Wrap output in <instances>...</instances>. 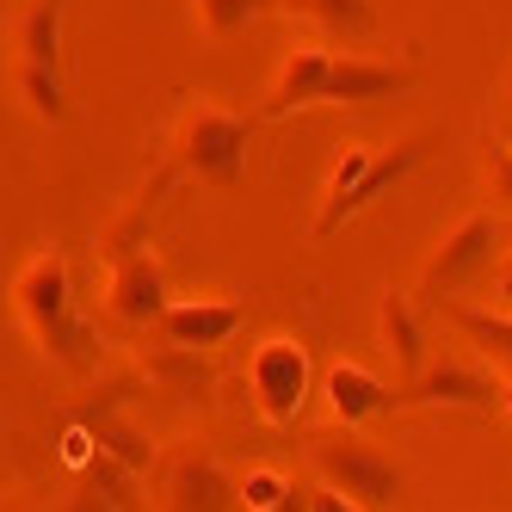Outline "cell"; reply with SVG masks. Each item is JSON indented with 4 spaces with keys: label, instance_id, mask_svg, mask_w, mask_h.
Here are the masks:
<instances>
[{
    "label": "cell",
    "instance_id": "ffe728a7",
    "mask_svg": "<svg viewBox=\"0 0 512 512\" xmlns=\"http://www.w3.org/2000/svg\"><path fill=\"white\" fill-rule=\"evenodd\" d=\"M192 7H198V25L210 31V38H235V31L253 19L241 0H192Z\"/></svg>",
    "mask_w": 512,
    "mask_h": 512
},
{
    "label": "cell",
    "instance_id": "52a82bcc",
    "mask_svg": "<svg viewBox=\"0 0 512 512\" xmlns=\"http://www.w3.org/2000/svg\"><path fill=\"white\" fill-rule=\"evenodd\" d=\"M309 389H315V364H309L303 340L272 334V340L253 346V358H247V395H253V408H260V420L290 426V420L303 414Z\"/></svg>",
    "mask_w": 512,
    "mask_h": 512
},
{
    "label": "cell",
    "instance_id": "ba28073f",
    "mask_svg": "<svg viewBox=\"0 0 512 512\" xmlns=\"http://www.w3.org/2000/svg\"><path fill=\"white\" fill-rule=\"evenodd\" d=\"M155 488H161V512H235V482L198 445L167 451L155 469Z\"/></svg>",
    "mask_w": 512,
    "mask_h": 512
},
{
    "label": "cell",
    "instance_id": "7a4b0ae2",
    "mask_svg": "<svg viewBox=\"0 0 512 512\" xmlns=\"http://www.w3.org/2000/svg\"><path fill=\"white\" fill-rule=\"evenodd\" d=\"M253 130H260V118H241L204 93H186L179 118H173V136H167V155H161L155 179L142 186L136 210L155 216V204L173 186H235L247 167V149H253Z\"/></svg>",
    "mask_w": 512,
    "mask_h": 512
},
{
    "label": "cell",
    "instance_id": "7c38bea8",
    "mask_svg": "<svg viewBox=\"0 0 512 512\" xmlns=\"http://www.w3.org/2000/svg\"><path fill=\"white\" fill-rule=\"evenodd\" d=\"M321 395H327V408H334V420H340V426H358V420L395 414V383L371 377L364 364H334V371L321 377Z\"/></svg>",
    "mask_w": 512,
    "mask_h": 512
},
{
    "label": "cell",
    "instance_id": "e0dca14e",
    "mask_svg": "<svg viewBox=\"0 0 512 512\" xmlns=\"http://www.w3.org/2000/svg\"><path fill=\"white\" fill-rule=\"evenodd\" d=\"M278 7L315 19L321 31H334V38H371V25H377L371 0H278Z\"/></svg>",
    "mask_w": 512,
    "mask_h": 512
},
{
    "label": "cell",
    "instance_id": "603a6c76",
    "mask_svg": "<svg viewBox=\"0 0 512 512\" xmlns=\"http://www.w3.org/2000/svg\"><path fill=\"white\" fill-rule=\"evenodd\" d=\"M62 512H118V506H112V500H105L99 488H81V494H75V500H68Z\"/></svg>",
    "mask_w": 512,
    "mask_h": 512
},
{
    "label": "cell",
    "instance_id": "7402d4cb",
    "mask_svg": "<svg viewBox=\"0 0 512 512\" xmlns=\"http://www.w3.org/2000/svg\"><path fill=\"white\" fill-rule=\"evenodd\" d=\"M303 506H309V512H364V506H352V500H346V494H334V488H315Z\"/></svg>",
    "mask_w": 512,
    "mask_h": 512
},
{
    "label": "cell",
    "instance_id": "5bb4252c",
    "mask_svg": "<svg viewBox=\"0 0 512 512\" xmlns=\"http://www.w3.org/2000/svg\"><path fill=\"white\" fill-rule=\"evenodd\" d=\"M383 340H389V358H395L401 383L426 371V346H420V321H414L408 290H383Z\"/></svg>",
    "mask_w": 512,
    "mask_h": 512
},
{
    "label": "cell",
    "instance_id": "cb8c5ba5",
    "mask_svg": "<svg viewBox=\"0 0 512 512\" xmlns=\"http://www.w3.org/2000/svg\"><path fill=\"white\" fill-rule=\"evenodd\" d=\"M494 278H500V297L512 303V253H500V266H494Z\"/></svg>",
    "mask_w": 512,
    "mask_h": 512
},
{
    "label": "cell",
    "instance_id": "d6986e66",
    "mask_svg": "<svg viewBox=\"0 0 512 512\" xmlns=\"http://www.w3.org/2000/svg\"><path fill=\"white\" fill-rule=\"evenodd\" d=\"M290 494L297 488H290L278 469H247V482H235V506H247V512H278Z\"/></svg>",
    "mask_w": 512,
    "mask_h": 512
},
{
    "label": "cell",
    "instance_id": "3957f363",
    "mask_svg": "<svg viewBox=\"0 0 512 512\" xmlns=\"http://www.w3.org/2000/svg\"><path fill=\"white\" fill-rule=\"evenodd\" d=\"M7 303H13V315L25 327V340L38 346L50 364H62V371H75V377L93 371L99 334H93V321L75 303L62 247H38V253H31V260L13 272V284H7Z\"/></svg>",
    "mask_w": 512,
    "mask_h": 512
},
{
    "label": "cell",
    "instance_id": "2e32d148",
    "mask_svg": "<svg viewBox=\"0 0 512 512\" xmlns=\"http://www.w3.org/2000/svg\"><path fill=\"white\" fill-rule=\"evenodd\" d=\"M81 426H87V432L99 438V451H105V457L130 463L136 475H142V469H155V445H149V438H142V432H130V426H124V420H118L112 408H105V401H99V408H87V414H81Z\"/></svg>",
    "mask_w": 512,
    "mask_h": 512
},
{
    "label": "cell",
    "instance_id": "44dd1931",
    "mask_svg": "<svg viewBox=\"0 0 512 512\" xmlns=\"http://www.w3.org/2000/svg\"><path fill=\"white\" fill-rule=\"evenodd\" d=\"M488 192L500 210H512V149H494L488 155Z\"/></svg>",
    "mask_w": 512,
    "mask_h": 512
},
{
    "label": "cell",
    "instance_id": "6da1fadb",
    "mask_svg": "<svg viewBox=\"0 0 512 512\" xmlns=\"http://www.w3.org/2000/svg\"><path fill=\"white\" fill-rule=\"evenodd\" d=\"M414 81H420V68H395V62H371V56H340L327 44H290L253 118L278 124L290 112H309V105H371V99L408 93Z\"/></svg>",
    "mask_w": 512,
    "mask_h": 512
},
{
    "label": "cell",
    "instance_id": "4fadbf2b",
    "mask_svg": "<svg viewBox=\"0 0 512 512\" xmlns=\"http://www.w3.org/2000/svg\"><path fill=\"white\" fill-rule=\"evenodd\" d=\"M62 19H68V0H25V13L13 25V68L62 75Z\"/></svg>",
    "mask_w": 512,
    "mask_h": 512
},
{
    "label": "cell",
    "instance_id": "277c9868",
    "mask_svg": "<svg viewBox=\"0 0 512 512\" xmlns=\"http://www.w3.org/2000/svg\"><path fill=\"white\" fill-rule=\"evenodd\" d=\"M99 260H105V315L124 321V327H155V315L173 297H167V272L149 247V210L130 204L99 235Z\"/></svg>",
    "mask_w": 512,
    "mask_h": 512
},
{
    "label": "cell",
    "instance_id": "ac0fdd59",
    "mask_svg": "<svg viewBox=\"0 0 512 512\" xmlns=\"http://www.w3.org/2000/svg\"><path fill=\"white\" fill-rule=\"evenodd\" d=\"M87 488H99L118 512H136V469H130V463H118V457L93 451V457H87Z\"/></svg>",
    "mask_w": 512,
    "mask_h": 512
},
{
    "label": "cell",
    "instance_id": "d4e9b609",
    "mask_svg": "<svg viewBox=\"0 0 512 512\" xmlns=\"http://www.w3.org/2000/svg\"><path fill=\"white\" fill-rule=\"evenodd\" d=\"M278 512H309V506H297V494H290V500H284V506H278Z\"/></svg>",
    "mask_w": 512,
    "mask_h": 512
},
{
    "label": "cell",
    "instance_id": "9c48e42d",
    "mask_svg": "<svg viewBox=\"0 0 512 512\" xmlns=\"http://www.w3.org/2000/svg\"><path fill=\"white\" fill-rule=\"evenodd\" d=\"M241 321H247V309H241L235 297H179V303H167V309L155 315L149 334H155L161 346L216 352V346H229V340L241 334Z\"/></svg>",
    "mask_w": 512,
    "mask_h": 512
},
{
    "label": "cell",
    "instance_id": "8992f818",
    "mask_svg": "<svg viewBox=\"0 0 512 512\" xmlns=\"http://www.w3.org/2000/svg\"><path fill=\"white\" fill-rule=\"evenodd\" d=\"M500 247H506V223H500L494 210H469L457 229H445V235L432 241V253L420 260V278H414V297L451 303L463 284H475L482 272H494Z\"/></svg>",
    "mask_w": 512,
    "mask_h": 512
},
{
    "label": "cell",
    "instance_id": "9a60e30c",
    "mask_svg": "<svg viewBox=\"0 0 512 512\" xmlns=\"http://www.w3.org/2000/svg\"><path fill=\"white\" fill-rule=\"evenodd\" d=\"M438 309H445L457 327H463V334H469V346H482L488 358H494V371L500 377H512V315H488V309H463L457 297L451 303H438Z\"/></svg>",
    "mask_w": 512,
    "mask_h": 512
},
{
    "label": "cell",
    "instance_id": "5b68a950",
    "mask_svg": "<svg viewBox=\"0 0 512 512\" xmlns=\"http://www.w3.org/2000/svg\"><path fill=\"white\" fill-rule=\"evenodd\" d=\"M309 463L321 475V488L346 494L352 506L364 512H383L401 500V469L383 445H371V438H358L352 426H327L309 438Z\"/></svg>",
    "mask_w": 512,
    "mask_h": 512
},
{
    "label": "cell",
    "instance_id": "30bf717a",
    "mask_svg": "<svg viewBox=\"0 0 512 512\" xmlns=\"http://www.w3.org/2000/svg\"><path fill=\"white\" fill-rule=\"evenodd\" d=\"M395 408H469L488 414L500 408V377H482L469 364H426L420 377L395 383Z\"/></svg>",
    "mask_w": 512,
    "mask_h": 512
},
{
    "label": "cell",
    "instance_id": "8fae6325",
    "mask_svg": "<svg viewBox=\"0 0 512 512\" xmlns=\"http://www.w3.org/2000/svg\"><path fill=\"white\" fill-rule=\"evenodd\" d=\"M420 155H426V136H401V142H383V149H371L364 173L352 179V192L340 198V210H334V216H327V235L346 229L352 216H364V210H371L389 186H401V179H408V173L420 167Z\"/></svg>",
    "mask_w": 512,
    "mask_h": 512
}]
</instances>
